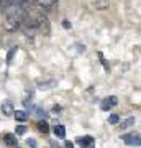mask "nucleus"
I'll return each instance as SVG.
<instances>
[{"instance_id":"7ed1b4c3","label":"nucleus","mask_w":141,"mask_h":148,"mask_svg":"<svg viewBox=\"0 0 141 148\" xmlns=\"http://www.w3.org/2000/svg\"><path fill=\"white\" fill-rule=\"evenodd\" d=\"M20 25H21V20L5 16V30H8V32H16L20 28Z\"/></svg>"},{"instance_id":"9d476101","label":"nucleus","mask_w":141,"mask_h":148,"mask_svg":"<svg viewBox=\"0 0 141 148\" xmlns=\"http://www.w3.org/2000/svg\"><path fill=\"white\" fill-rule=\"evenodd\" d=\"M13 117H15L18 122H26V119H28V114H26L25 110H16V112H13Z\"/></svg>"},{"instance_id":"9b49d317","label":"nucleus","mask_w":141,"mask_h":148,"mask_svg":"<svg viewBox=\"0 0 141 148\" xmlns=\"http://www.w3.org/2000/svg\"><path fill=\"white\" fill-rule=\"evenodd\" d=\"M94 7L97 10H105V8H108V0H97Z\"/></svg>"},{"instance_id":"f8f14e48","label":"nucleus","mask_w":141,"mask_h":148,"mask_svg":"<svg viewBox=\"0 0 141 148\" xmlns=\"http://www.w3.org/2000/svg\"><path fill=\"white\" fill-rule=\"evenodd\" d=\"M135 122H136L135 117H130V119H126V120L121 122L120 127H121V128H128V127H131V125H135Z\"/></svg>"},{"instance_id":"4be33fe9","label":"nucleus","mask_w":141,"mask_h":148,"mask_svg":"<svg viewBox=\"0 0 141 148\" xmlns=\"http://www.w3.org/2000/svg\"><path fill=\"white\" fill-rule=\"evenodd\" d=\"M64 147H66V148H74V143L72 142H66V143H64Z\"/></svg>"},{"instance_id":"6ab92c4d","label":"nucleus","mask_w":141,"mask_h":148,"mask_svg":"<svg viewBox=\"0 0 141 148\" xmlns=\"http://www.w3.org/2000/svg\"><path fill=\"white\" fill-rule=\"evenodd\" d=\"M99 58H100V61H102V64H104V68H105V71H108L110 69V66H108V63L105 61V58H104V54L102 53H99Z\"/></svg>"},{"instance_id":"ddd939ff","label":"nucleus","mask_w":141,"mask_h":148,"mask_svg":"<svg viewBox=\"0 0 141 148\" xmlns=\"http://www.w3.org/2000/svg\"><path fill=\"white\" fill-rule=\"evenodd\" d=\"M38 130L43 133H48L49 132V127H48V122L46 120H40L38 122Z\"/></svg>"},{"instance_id":"6e6552de","label":"nucleus","mask_w":141,"mask_h":148,"mask_svg":"<svg viewBox=\"0 0 141 148\" xmlns=\"http://www.w3.org/2000/svg\"><path fill=\"white\" fill-rule=\"evenodd\" d=\"M52 132H54V135H56L58 138L66 137V128H64V125H61V123H56V125L52 127Z\"/></svg>"},{"instance_id":"412c9836","label":"nucleus","mask_w":141,"mask_h":148,"mask_svg":"<svg viewBox=\"0 0 141 148\" xmlns=\"http://www.w3.org/2000/svg\"><path fill=\"white\" fill-rule=\"evenodd\" d=\"M63 27L66 28V30H71V27H72V25H71V21H67V20H64V21H63Z\"/></svg>"},{"instance_id":"1a4fd4ad","label":"nucleus","mask_w":141,"mask_h":148,"mask_svg":"<svg viewBox=\"0 0 141 148\" xmlns=\"http://www.w3.org/2000/svg\"><path fill=\"white\" fill-rule=\"evenodd\" d=\"M3 142H5L7 147H12V148L16 147V137L13 133H7L5 137H3Z\"/></svg>"},{"instance_id":"39448f33","label":"nucleus","mask_w":141,"mask_h":148,"mask_svg":"<svg viewBox=\"0 0 141 148\" xmlns=\"http://www.w3.org/2000/svg\"><path fill=\"white\" fill-rule=\"evenodd\" d=\"M77 143H79L82 148H94V147H95V138L90 137V135H85V137L77 138Z\"/></svg>"},{"instance_id":"393cba45","label":"nucleus","mask_w":141,"mask_h":148,"mask_svg":"<svg viewBox=\"0 0 141 148\" xmlns=\"http://www.w3.org/2000/svg\"><path fill=\"white\" fill-rule=\"evenodd\" d=\"M15 148H18V147H15Z\"/></svg>"},{"instance_id":"0eeeda50","label":"nucleus","mask_w":141,"mask_h":148,"mask_svg":"<svg viewBox=\"0 0 141 148\" xmlns=\"http://www.w3.org/2000/svg\"><path fill=\"white\" fill-rule=\"evenodd\" d=\"M58 84L54 79H49V81H43V82H38V89L41 90H48V89H52L54 86Z\"/></svg>"},{"instance_id":"2eb2a0df","label":"nucleus","mask_w":141,"mask_h":148,"mask_svg":"<svg viewBox=\"0 0 141 148\" xmlns=\"http://www.w3.org/2000/svg\"><path fill=\"white\" fill-rule=\"evenodd\" d=\"M16 51H18V48H16V46H13L10 51H8V56H7V63H8V64L12 63V59H13V56H15Z\"/></svg>"},{"instance_id":"f03ea898","label":"nucleus","mask_w":141,"mask_h":148,"mask_svg":"<svg viewBox=\"0 0 141 148\" xmlns=\"http://www.w3.org/2000/svg\"><path fill=\"white\" fill-rule=\"evenodd\" d=\"M121 140L130 145V147H140L141 145V138H140V133H128V135H123Z\"/></svg>"},{"instance_id":"f3484780","label":"nucleus","mask_w":141,"mask_h":148,"mask_svg":"<svg viewBox=\"0 0 141 148\" xmlns=\"http://www.w3.org/2000/svg\"><path fill=\"white\" fill-rule=\"evenodd\" d=\"M108 122L112 123V125H116V123L120 122V117L116 115V114H112V115L108 117Z\"/></svg>"},{"instance_id":"423d86ee","label":"nucleus","mask_w":141,"mask_h":148,"mask_svg":"<svg viewBox=\"0 0 141 148\" xmlns=\"http://www.w3.org/2000/svg\"><path fill=\"white\" fill-rule=\"evenodd\" d=\"M2 112H3V115L5 117H12L13 115V112H15V107L12 104V101H3L2 102V106H0Z\"/></svg>"},{"instance_id":"aec40b11","label":"nucleus","mask_w":141,"mask_h":148,"mask_svg":"<svg viewBox=\"0 0 141 148\" xmlns=\"http://www.w3.org/2000/svg\"><path fill=\"white\" fill-rule=\"evenodd\" d=\"M26 145H28V147H31V148H36L38 147V143H36L35 138H28V140H26Z\"/></svg>"},{"instance_id":"5701e85b","label":"nucleus","mask_w":141,"mask_h":148,"mask_svg":"<svg viewBox=\"0 0 141 148\" xmlns=\"http://www.w3.org/2000/svg\"><path fill=\"white\" fill-rule=\"evenodd\" d=\"M59 110H61V106H54L52 107V112H54V114H58Z\"/></svg>"},{"instance_id":"a211bd4d","label":"nucleus","mask_w":141,"mask_h":148,"mask_svg":"<svg viewBox=\"0 0 141 148\" xmlns=\"http://www.w3.org/2000/svg\"><path fill=\"white\" fill-rule=\"evenodd\" d=\"M26 133V125H18L16 127V135H25Z\"/></svg>"},{"instance_id":"f257e3e1","label":"nucleus","mask_w":141,"mask_h":148,"mask_svg":"<svg viewBox=\"0 0 141 148\" xmlns=\"http://www.w3.org/2000/svg\"><path fill=\"white\" fill-rule=\"evenodd\" d=\"M35 27H36V32L43 33V35H49V32H51L49 20H48L44 15H38L36 18H35Z\"/></svg>"},{"instance_id":"20e7f679","label":"nucleus","mask_w":141,"mask_h":148,"mask_svg":"<svg viewBox=\"0 0 141 148\" xmlns=\"http://www.w3.org/2000/svg\"><path fill=\"white\" fill-rule=\"evenodd\" d=\"M116 104H118V99H116L115 95H110V97H107V99L102 101L100 109H102V110H110V109H113Z\"/></svg>"},{"instance_id":"b1692460","label":"nucleus","mask_w":141,"mask_h":148,"mask_svg":"<svg viewBox=\"0 0 141 148\" xmlns=\"http://www.w3.org/2000/svg\"><path fill=\"white\" fill-rule=\"evenodd\" d=\"M51 147H52V148H63L61 145H58L56 142H51Z\"/></svg>"},{"instance_id":"4468645a","label":"nucleus","mask_w":141,"mask_h":148,"mask_svg":"<svg viewBox=\"0 0 141 148\" xmlns=\"http://www.w3.org/2000/svg\"><path fill=\"white\" fill-rule=\"evenodd\" d=\"M23 104H25V109H26V114H28V112H35V104H33L31 101H28V99H25V101H23Z\"/></svg>"},{"instance_id":"dca6fc26","label":"nucleus","mask_w":141,"mask_h":148,"mask_svg":"<svg viewBox=\"0 0 141 148\" xmlns=\"http://www.w3.org/2000/svg\"><path fill=\"white\" fill-rule=\"evenodd\" d=\"M35 114H36V115H40V117H43V120L48 117L46 110H44V109H41V107H35Z\"/></svg>"}]
</instances>
